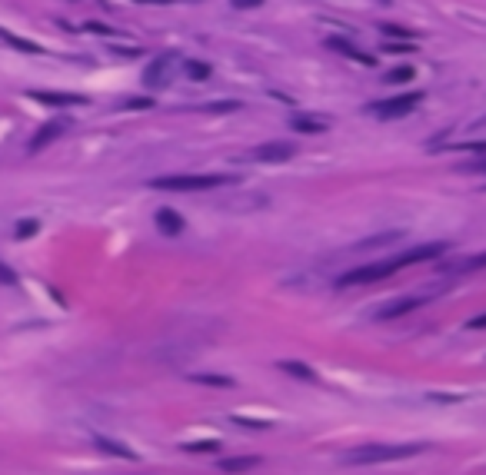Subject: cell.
Masks as SVG:
<instances>
[{
  "label": "cell",
  "instance_id": "1",
  "mask_svg": "<svg viewBox=\"0 0 486 475\" xmlns=\"http://www.w3.org/2000/svg\"><path fill=\"white\" fill-rule=\"evenodd\" d=\"M230 183H237V176H227V173H177V176H157V180H150L154 189H173V193L217 189V187H230Z\"/></svg>",
  "mask_w": 486,
  "mask_h": 475
},
{
  "label": "cell",
  "instance_id": "2",
  "mask_svg": "<svg viewBox=\"0 0 486 475\" xmlns=\"http://www.w3.org/2000/svg\"><path fill=\"white\" fill-rule=\"evenodd\" d=\"M423 452V446H363V449H353L343 455L346 465H373V462H400V459H409Z\"/></svg>",
  "mask_w": 486,
  "mask_h": 475
},
{
  "label": "cell",
  "instance_id": "3",
  "mask_svg": "<svg viewBox=\"0 0 486 475\" xmlns=\"http://www.w3.org/2000/svg\"><path fill=\"white\" fill-rule=\"evenodd\" d=\"M393 273H400L393 260H383V263H367V266H357V269L343 273L340 279H336V286L346 289V286H363V283H380V279H386V276H393Z\"/></svg>",
  "mask_w": 486,
  "mask_h": 475
},
{
  "label": "cell",
  "instance_id": "4",
  "mask_svg": "<svg viewBox=\"0 0 486 475\" xmlns=\"http://www.w3.org/2000/svg\"><path fill=\"white\" fill-rule=\"evenodd\" d=\"M423 103V93L420 90H409V93H400V97H393V100H380L373 103L370 113L376 116V120H397V116H407V113H413L416 107Z\"/></svg>",
  "mask_w": 486,
  "mask_h": 475
},
{
  "label": "cell",
  "instance_id": "5",
  "mask_svg": "<svg viewBox=\"0 0 486 475\" xmlns=\"http://www.w3.org/2000/svg\"><path fill=\"white\" fill-rule=\"evenodd\" d=\"M447 250H449L447 243H420V246H409L407 253L393 256V263H397V269H407V266H416V263H433Z\"/></svg>",
  "mask_w": 486,
  "mask_h": 475
},
{
  "label": "cell",
  "instance_id": "6",
  "mask_svg": "<svg viewBox=\"0 0 486 475\" xmlns=\"http://www.w3.org/2000/svg\"><path fill=\"white\" fill-rule=\"evenodd\" d=\"M430 302V293L426 296H403V300H393L386 302V306H380L376 313H373V319H380V323H386V319H400V316L413 313V309H420V306H426Z\"/></svg>",
  "mask_w": 486,
  "mask_h": 475
},
{
  "label": "cell",
  "instance_id": "7",
  "mask_svg": "<svg viewBox=\"0 0 486 475\" xmlns=\"http://www.w3.org/2000/svg\"><path fill=\"white\" fill-rule=\"evenodd\" d=\"M296 147L287 143V140H270V143H260L254 150V160L260 163H283V160H294Z\"/></svg>",
  "mask_w": 486,
  "mask_h": 475
},
{
  "label": "cell",
  "instance_id": "8",
  "mask_svg": "<svg viewBox=\"0 0 486 475\" xmlns=\"http://www.w3.org/2000/svg\"><path fill=\"white\" fill-rule=\"evenodd\" d=\"M173 63H177L173 53L157 57V60L143 70V83H147V87H166V83H170V74H173Z\"/></svg>",
  "mask_w": 486,
  "mask_h": 475
},
{
  "label": "cell",
  "instance_id": "9",
  "mask_svg": "<svg viewBox=\"0 0 486 475\" xmlns=\"http://www.w3.org/2000/svg\"><path fill=\"white\" fill-rule=\"evenodd\" d=\"M27 97L37 103H47V107H80V103H87V97H80V93H53V90H27Z\"/></svg>",
  "mask_w": 486,
  "mask_h": 475
},
{
  "label": "cell",
  "instance_id": "10",
  "mask_svg": "<svg viewBox=\"0 0 486 475\" xmlns=\"http://www.w3.org/2000/svg\"><path fill=\"white\" fill-rule=\"evenodd\" d=\"M67 120H51V123H44L40 126V133L34 140H30V147H27V150L30 153H37V150H44V147H47V143H53V140L57 137H64V130H67Z\"/></svg>",
  "mask_w": 486,
  "mask_h": 475
},
{
  "label": "cell",
  "instance_id": "11",
  "mask_svg": "<svg viewBox=\"0 0 486 475\" xmlns=\"http://www.w3.org/2000/svg\"><path fill=\"white\" fill-rule=\"evenodd\" d=\"M327 47H333V51H340L343 57H350V60H357V63H363V67H373L376 63V57H367V53H360L353 44H346L343 37H327Z\"/></svg>",
  "mask_w": 486,
  "mask_h": 475
},
{
  "label": "cell",
  "instance_id": "12",
  "mask_svg": "<svg viewBox=\"0 0 486 475\" xmlns=\"http://www.w3.org/2000/svg\"><path fill=\"white\" fill-rule=\"evenodd\" d=\"M157 229H160L164 236H177L180 229H183L180 213H173V210H157Z\"/></svg>",
  "mask_w": 486,
  "mask_h": 475
},
{
  "label": "cell",
  "instance_id": "13",
  "mask_svg": "<svg viewBox=\"0 0 486 475\" xmlns=\"http://www.w3.org/2000/svg\"><path fill=\"white\" fill-rule=\"evenodd\" d=\"M290 126H294L296 133H323L330 126V120H320V116H294Z\"/></svg>",
  "mask_w": 486,
  "mask_h": 475
},
{
  "label": "cell",
  "instance_id": "14",
  "mask_svg": "<svg viewBox=\"0 0 486 475\" xmlns=\"http://www.w3.org/2000/svg\"><path fill=\"white\" fill-rule=\"evenodd\" d=\"M436 150H453V153H480V156H486V140H466V143H447V147H436Z\"/></svg>",
  "mask_w": 486,
  "mask_h": 475
},
{
  "label": "cell",
  "instance_id": "15",
  "mask_svg": "<svg viewBox=\"0 0 486 475\" xmlns=\"http://www.w3.org/2000/svg\"><path fill=\"white\" fill-rule=\"evenodd\" d=\"M183 74L190 76V80H197V83H204V80H210V63H204V60H187V63H183Z\"/></svg>",
  "mask_w": 486,
  "mask_h": 475
},
{
  "label": "cell",
  "instance_id": "16",
  "mask_svg": "<svg viewBox=\"0 0 486 475\" xmlns=\"http://www.w3.org/2000/svg\"><path fill=\"white\" fill-rule=\"evenodd\" d=\"M0 40H4V44H11V47H17V51H24V53H40L37 44H30V40H20L17 34L4 30V27H0Z\"/></svg>",
  "mask_w": 486,
  "mask_h": 475
},
{
  "label": "cell",
  "instance_id": "17",
  "mask_svg": "<svg viewBox=\"0 0 486 475\" xmlns=\"http://www.w3.org/2000/svg\"><path fill=\"white\" fill-rule=\"evenodd\" d=\"M254 465H260V459H220V469L223 472H247Z\"/></svg>",
  "mask_w": 486,
  "mask_h": 475
},
{
  "label": "cell",
  "instance_id": "18",
  "mask_svg": "<svg viewBox=\"0 0 486 475\" xmlns=\"http://www.w3.org/2000/svg\"><path fill=\"white\" fill-rule=\"evenodd\" d=\"M93 442H97L103 452H114V455H120V459H133V452H130L127 446H120V442H110V439H103V436H97Z\"/></svg>",
  "mask_w": 486,
  "mask_h": 475
},
{
  "label": "cell",
  "instance_id": "19",
  "mask_svg": "<svg viewBox=\"0 0 486 475\" xmlns=\"http://www.w3.org/2000/svg\"><path fill=\"white\" fill-rule=\"evenodd\" d=\"M280 369L283 373H290V375H300V379H307V382H313L317 375H313V369L310 366H303V363H280Z\"/></svg>",
  "mask_w": 486,
  "mask_h": 475
},
{
  "label": "cell",
  "instance_id": "20",
  "mask_svg": "<svg viewBox=\"0 0 486 475\" xmlns=\"http://www.w3.org/2000/svg\"><path fill=\"white\" fill-rule=\"evenodd\" d=\"M457 273H476V269H486V253H480V256H470V260H463L460 266H453Z\"/></svg>",
  "mask_w": 486,
  "mask_h": 475
},
{
  "label": "cell",
  "instance_id": "21",
  "mask_svg": "<svg viewBox=\"0 0 486 475\" xmlns=\"http://www.w3.org/2000/svg\"><path fill=\"white\" fill-rule=\"evenodd\" d=\"M190 379H193V382H204V386H223V389L233 386L230 375H190Z\"/></svg>",
  "mask_w": 486,
  "mask_h": 475
},
{
  "label": "cell",
  "instance_id": "22",
  "mask_svg": "<svg viewBox=\"0 0 486 475\" xmlns=\"http://www.w3.org/2000/svg\"><path fill=\"white\" fill-rule=\"evenodd\" d=\"M407 80H413V67H397L386 74V83H407Z\"/></svg>",
  "mask_w": 486,
  "mask_h": 475
},
{
  "label": "cell",
  "instance_id": "23",
  "mask_svg": "<svg viewBox=\"0 0 486 475\" xmlns=\"http://www.w3.org/2000/svg\"><path fill=\"white\" fill-rule=\"evenodd\" d=\"M220 442L217 439H206V442H190V446H183V452H217Z\"/></svg>",
  "mask_w": 486,
  "mask_h": 475
},
{
  "label": "cell",
  "instance_id": "24",
  "mask_svg": "<svg viewBox=\"0 0 486 475\" xmlns=\"http://www.w3.org/2000/svg\"><path fill=\"white\" fill-rule=\"evenodd\" d=\"M37 233V220H24V223H17V239H27Z\"/></svg>",
  "mask_w": 486,
  "mask_h": 475
},
{
  "label": "cell",
  "instance_id": "25",
  "mask_svg": "<svg viewBox=\"0 0 486 475\" xmlns=\"http://www.w3.org/2000/svg\"><path fill=\"white\" fill-rule=\"evenodd\" d=\"M383 34H386V37H413L407 27H397V24H386V27H383Z\"/></svg>",
  "mask_w": 486,
  "mask_h": 475
},
{
  "label": "cell",
  "instance_id": "26",
  "mask_svg": "<svg viewBox=\"0 0 486 475\" xmlns=\"http://www.w3.org/2000/svg\"><path fill=\"white\" fill-rule=\"evenodd\" d=\"M463 173H486V156H480L476 163H466V166H463Z\"/></svg>",
  "mask_w": 486,
  "mask_h": 475
},
{
  "label": "cell",
  "instance_id": "27",
  "mask_svg": "<svg viewBox=\"0 0 486 475\" xmlns=\"http://www.w3.org/2000/svg\"><path fill=\"white\" fill-rule=\"evenodd\" d=\"M466 329H486V313L483 316H473V319L466 323Z\"/></svg>",
  "mask_w": 486,
  "mask_h": 475
},
{
  "label": "cell",
  "instance_id": "28",
  "mask_svg": "<svg viewBox=\"0 0 486 475\" xmlns=\"http://www.w3.org/2000/svg\"><path fill=\"white\" fill-rule=\"evenodd\" d=\"M127 107H133V110H147V107H154L150 100H127Z\"/></svg>",
  "mask_w": 486,
  "mask_h": 475
},
{
  "label": "cell",
  "instance_id": "29",
  "mask_svg": "<svg viewBox=\"0 0 486 475\" xmlns=\"http://www.w3.org/2000/svg\"><path fill=\"white\" fill-rule=\"evenodd\" d=\"M0 283H13V273L4 263H0Z\"/></svg>",
  "mask_w": 486,
  "mask_h": 475
},
{
  "label": "cell",
  "instance_id": "30",
  "mask_svg": "<svg viewBox=\"0 0 486 475\" xmlns=\"http://www.w3.org/2000/svg\"><path fill=\"white\" fill-rule=\"evenodd\" d=\"M263 0H233V7H260Z\"/></svg>",
  "mask_w": 486,
  "mask_h": 475
},
{
  "label": "cell",
  "instance_id": "31",
  "mask_svg": "<svg viewBox=\"0 0 486 475\" xmlns=\"http://www.w3.org/2000/svg\"><path fill=\"white\" fill-rule=\"evenodd\" d=\"M383 4H386V0H383Z\"/></svg>",
  "mask_w": 486,
  "mask_h": 475
}]
</instances>
